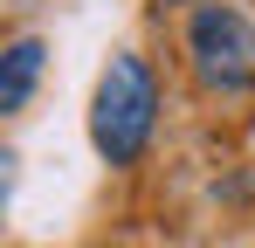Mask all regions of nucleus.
Instances as JSON below:
<instances>
[{
  "label": "nucleus",
  "mask_w": 255,
  "mask_h": 248,
  "mask_svg": "<svg viewBox=\"0 0 255 248\" xmlns=\"http://www.w3.org/2000/svg\"><path fill=\"white\" fill-rule=\"evenodd\" d=\"M152 118H159V83L145 69V55L118 48L97 76V97H90V145L111 165H131L152 138Z\"/></svg>",
  "instance_id": "nucleus-1"
},
{
  "label": "nucleus",
  "mask_w": 255,
  "mask_h": 248,
  "mask_svg": "<svg viewBox=\"0 0 255 248\" xmlns=\"http://www.w3.org/2000/svg\"><path fill=\"white\" fill-rule=\"evenodd\" d=\"M186 48H193V69L221 90H242L255 76V21L235 7H200L186 28Z\"/></svg>",
  "instance_id": "nucleus-2"
},
{
  "label": "nucleus",
  "mask_w": 255,
  "mask_h": 248,
  "mask_svg": "<svg viewBox=\"0 0 255 248\" xmlns=\"http://www.w3.org/2000/svg\"><path fill=\"white\" fill-rule=\"evenodd\" d=\"M42 55H48V48H42L35 35H21L7 55H0V111H21V104L35 97V83H42Z\"/></svg>",
  "instance_id": "nucleus-3"
}]
</instances>
